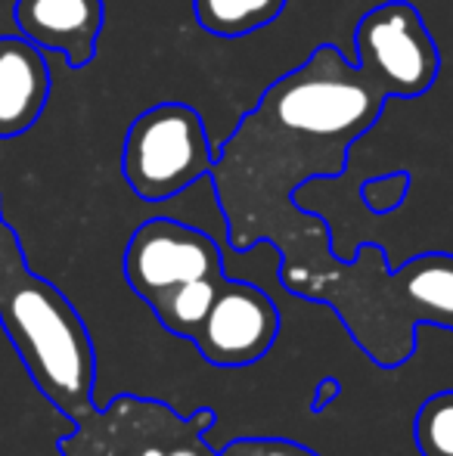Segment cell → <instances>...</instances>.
Here are the masks:
<instances>
[{
    "mask_svg": "<svg viewBox=\"0 0 453 456\" xmlns=\"http://www.w3.org/2000/svg\"><path fill=\"white\" fill-rule=\"evenodd\" d=\"M339 391H342L339 379H323L320 388H317V397H314V413H323V410H327V403L339 397Z\"/></svg>",
    "mask_w": 453,
    "mask_h": 456,
    "instance_id": "obj_17",
    "label": "cell"
},
{
    "mask_svg": "<svg viewBox=\"0 0 453 456\" xmlns=\"http://www.w3.org/2000/svg\"><path fill=\"white\" fill-rule=\"evenodd\" d=\"M227 276H206V280H193L177 286L174 292L162 295L158 301H152L150 311L156 314V320L177 338H193V332L199 330V323L206 320L208 307H212L214 295H218L221 282Z\"/></svg>",
    "mask_w": 453,
    "mask_h": 456,
    "instance_id": "obj_12",
    "label": "cell"
},
{
    "mask_svg": "<svg viewBox=\"0 0 453 456\" xmlns=\"http://www.w3.org/2000/svg\"><path fill=\"white\" fill-rule=\"evenodd\" d=\"M214 146L202 115L187 102H158L131 121L121 175L143 202H165L212 175Z\"/></svg>",
    "mask_w": 453,
    "mask_h": 456,
    "instance_id": "obj_3",
    "label": "cell"
},
{
    "mask_svg": "<svg viewBox=\"0 0 453 456\" xmlns=\"http://www.w3.org/2000/svg\"><path fill=\"white\" fill-rule=\"evenodd\" d=\"M214 456H320V453L286 438H239L233 444H227L224 451H214Z\"/></svg>",
    "mask_w": 453,
    "mask_h": 456,
    "instance_id": "obj_15",
    "label": "cell"
},
{
    "mask_svg": "<svg viewBox=\"0 0 453 456\" xmlns=\"http://www.w3.org/2000/svg\"><path fill=\"white\" fill-rule=\"evenodd\" d=\"M214 426L212 410L181 419L168 403L121 395L106 410L93 407L78 419V432L60 441L62 456H140L146 447L174 441Z\"/></svg>",
    "mask_w": 453,
    "mask_h": 456,
    "instance_id": "obj_6",
    "label": "cell"
},
{
    "mask_svg": "<svg viewBox=\"0 0 453 456\" xmlns=\"http://www.w3.org/2000/svg\"><path fill=\"white\" fill-rule=\"evenodd\" d=\"M12 22L35 47L62 53L69 69H85L97 56L106 0H16Z\"/></svg>",
    "mask_w": 453,
    "mask_h": 456,
    "instance_id": "obj_8",
    "label": "cell"
},
{
    "mask_svg": "<svg viewBox=\"0 0 453 456\" xmlns=\"http://www.w3.org/2000/svg\"><path fill=\"white\" fill-rule=\"evenodd\" d=\"M289 0H193L196 22L214 37H248L283 16Z\"/></svg>",
    "mask_w": 453,
    "mask_h": 456,
    "instance_id": "obj_11",
    "label": "cell"
},
{
    "mask_svg": "<svg viewBox=\"0 0 453 456\" xmlns=\"http://www.w3.org/2000/svg\"><path fill=\"white\" fill-rule=\"evenodd\" d=\"M50 66L22 35L0 37V140L28 134L50 100Z\"/></svg>",
    "mask_w": 453,
    "mask_h": 456,
    "instance_id": "obj_9",
    "label": "cell"
},
{
    "mask_svg": "<svg viewBox=\"0 0 453 456\" xmlns=\"http://www.w3.org/2000/svg\"><path fill=\"white\" fill-rule=\"evenodd\" d=\"M394 280L413 320L453 330V255H417L400 271H394Z\"/></svg>",
    "mask_w": 453,
    "mask_h": 456,
    "instance_id": "obj_10",
    "label": "cell"
},
{
    "mask_svg": "<svg viewBox=\"0 0 453 456\" xmlns=\"http://www.w3.org/2000/svg\"><path fill=\"white\" fill-rule=\"evenodd\" d=\"M224 273L221 248L206 230L171 217L143 221L125 248V280L146 305L177 286Z\"/></svg>",
    "mask_w": 453,
    "mask_h": 456,
    "instance_id": "obj_5",
    "label": "cell"
},
{
    "mask_svg": "<svg viewBox=\"0 0 453 456\" xmlns=\"http://www.w3.org/2000/svg\"><path fill=\"white\" fill-rule=\"evenodd\" d=\"M385 106L388 96L336 44H317L302 66L273 81L214 152L208 175L236 252L271 240L279 208L277 248L298 224L327 233L320 217L295 205L298 186L314 177H339L351 143L373 131Z\"/></svg>",
    "mask_w": 453,
    "mask_h": 456,
    "instance_id": "obj_1",
    "label": "cell"
},
{
    "mask_svg": "<svg viewBox=\"0 0 453 456\" xmlns=\"http://www.w3.org/2000/svg\"><path fill=\"white\" fill-rule=\"evenodd\" d=\"M202 438H206V432L183 435V438L162 441V444L146 447V451L140 453V456H214V451H208Z\"/></svg>",
    "mask_w": 453,
    "mask_h": 456,
    "instance_id": "obj_16",
    "label": "cell"
},
{
    "mask_svg": "<svg viewBox=\"0 0 453 456\" xmlns=\"http://www.w3.org/2000/svg\"><path fill=\"white\" fill-rule=\"evenodd\" d=\"M0 326L22 357L37 391L69 416L85 419L93 410L97 357L75 305L37 276L25 261L22 242L0 205Z\"/></svg>",
    "mask_w": 453,
    "mask_h": 456,
    "instance_id": "obj_2",
    "label": "cell"
},
{
    "mask_svg": "<svg viewBox=\"0 0 453 456\" xmlns=\"http://www.w3.org/2000/svg\"><path fill=\"white\" fill-rule=\"evenodd\" d=\"M279 336V311L264 289L242 280L221 282L212 307L190 342L218 370H239L264 361Z\"/></svg>",
    "mask_w": 453,
    "mask_h": 456,
    "instance_id": "obj_7",
    "label": "cell"
},
{
    "mask_svg": "<svg viewBox=\"0 0 453 456\" xmlns=\"http://www.w3.org/2000/svg\"><path fill=\"white\" fill-rule=\"evenodd\" d=\"M413 175L410 171H392L385 177H369L360 186V199L373 215H392L410 196Z\"/></svg>",
    "mask_w": 453,
    "mask_h": 456,
    "instance_id": "obj_14",
    "label": "cell"
},
{
    "mask_svg": "<svg viewBox=\"0 0 453 456\" xmlns=\"http://www.w3.org/2000/svg\"><path fill=\"white\" fill-rule=\"evenodd\" d=\"M357 66L388 100H417L441 75V50L410 0H385L354 28Z\"/></svg>",
    "mask_w": 453,
    "mask_h": 456,
    "instance_id": "obj_4",
    "label": "cell"
},
{
    "mask_svg": "<svg viewBox=\"0 0 453 456\" xmlns=\"http://www.w3.org/2000/svg\"><path fill=\"white\" fill-rule=\"evenodd\" d=\"M419 456H453V391L425 397L413 426Z\"/></svg>",
    "mask_w": 453,
    "mask_h": 456,
    "instance_id": "obj_13",
    "label": "cell"
}]
</instances>
